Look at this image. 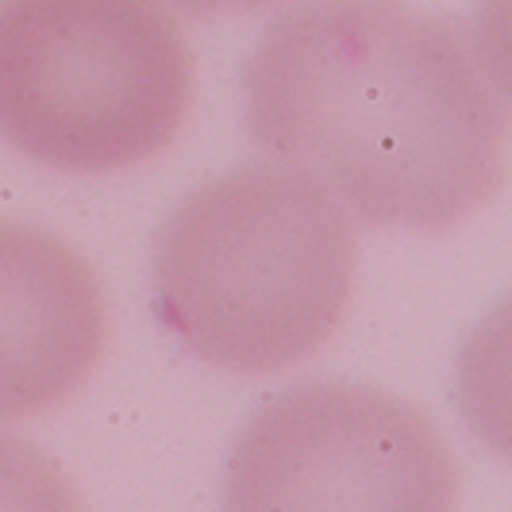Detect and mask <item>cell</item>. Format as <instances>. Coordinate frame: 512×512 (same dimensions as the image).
<instances>
[{
  "label": "cell",
  "instance_id": "1",
  "mask_svg": "<svg viewBox=\"0 0 512 512\" xmlns=\"http://www.w3.org/2000/svg\"><path fill=\"white\" fill-rule=\"evenodd\" d=\"M258 151L370 228L451 231L505 178V97L459 24L405 0H305L243 62Z\"/></svg>",
  "mask_w": 512,
  "mask_h": 512
},
{
  "label": "cell",
  "instance_id": "2",
  "mask_svg": "<svg viewBox=\"0 0 512 512\" xmlns=\"http://www.w3.org/2000/svg\"><path fill=\"white\" fill-rule=\"evenodd\" d=\"M154 308L193 359L258 378L312 359L355 285V224L285 162H251L185 193L154 235Z\"/></svg>",
  "mask_w": 512,
  "mask_h": 512
},
{
  "label": "cell",
  "instance_id": "3",
  "mask_svg": "<svg viewBox=\"0 0 512 512\" xmlns=\"http://www.w3.org/2000/svg\"><path fill=\"white\" fill-rule=\"evenodd\" d=\"M193 54L154 0H0V139L66 174H108L174 143Z\"/></svg>",
  "mask_w": 512,
  "mask_h": 512
},
{
  "label": "cell",
  "instance_id": "4",
  "mask_svg": "<svg viewBox=\"0 0 512 512\" xmlns=\"http://www.w3.org/2000/svg\"><path fill=\"white\" fill-rule=\"evenodd\" d=\"M224 512H459V462L378 385L301 382L235 436Z\"/></svg>",
  "mask_w": 512,
  "mask_h": 512
},
{
  "label": "cell",
  "instance_id": "5",
  "mask_svg": "<svg viewBox=\"0 0 512 512\" xmlns=\"http://www.w3.org/2000/svg\"><path fill=\"white\" fill-rule=\"evenodd\" d=\"M108 308L66 239L0 220V420L62 405L97 370Z\"/></svg>",
  "mask_w": 512,
  "mask_h": 512
},
{
  "label": "cell",
  "instance_id": "6",
  "mask_svg": "<svg viewBox=\"0 0 512 512\" xmlns=\"http://www.w3.org/2000/svg\"><path fill=\"white\" fill-rule=\"evenodd\" d=\"M0 512H85L70 478L35 443L0 432Z\"/></svg>",
  "mask_w": 512,
  "mask_h": 512
},
{
  "label": "cell",
  "instance_id": "7",
  "mask_svg": "<svg viewBox=\"0 0 512 512\" xmlns=\"http://www.w3.org/2000/svg\"><path fill=\"white\" fill-rule=\"evenodd\" d=\"M166 8H174L189 20H205V16H224V12H258L282 0H162Z\"/></svg>",
  "mask_w": 512,
  "mask_h": 512
}]
</instances>
